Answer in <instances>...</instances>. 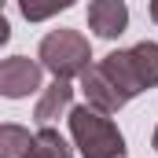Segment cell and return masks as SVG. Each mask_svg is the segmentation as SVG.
Returning <instances> with one entry per match:
<instances>
[{
    "label": "cell",
    "instance_id": "30bf717a",
    "mask_svg": "<svg viewBox=\"0 0 158 158\" xmlns=\"http://www.w3.org/2000/svg\"><path fill=\"white\" fill-rule=\"evenodd\" d=\"M37 158H74V147L63 140V132L59 129H52V125H40L37 132Z\"/></svg>",
    "mask_w": 158,
    "mask_h": 158
},
{
    "label": "cell",
    "instance_id": "3957f363",
    "mask_svg": "<svg viewBox=\"0 0 158 158\" xmlns=\"http://www.w3.org/2000/svg\"><path fill=\"white\" fill-rule=\"evenodd\" d=\"M40 63L26 59V55H11L0 63V96L4 99H26L40 88Z\"/></svg>",
    "mask_w": 158,
    "mask_h": 158
},
{
    "label": "cell",
    "instance_id": "277c9868",
    "mask_svg": "<svg viewBox=\"0 0 158 158\" xmlns=\"http://www.w3.org/2000/svg\"><path fill=\"white\" fill-rule=\"evenodd\" d=\"M81 92H85V103H92L96 110H107L114 114L129 103V96L118 88V81L103 70V63H92L85 74H81Z\"/></svg>",
    "mask_w": 158,
    "mask_h": 158
},
{
    "label": "cell",
    "instance_id": "ba28073f",
    "mask_svg": "<svg viewBox=\"0 0 158 158\" xmlns=\"http://www.w3.org/2000/svg\"><path fill=\"white\" fill-rule=\"evenodd\" d=\"M37 151V132L30 136V129L22 125H0V158H30Z\"/></svg>",
    "mask_w": 158,
    "mask_h": 158
},
{
    "label": "cell",
    "instance_id": "5bb4252c",
    "mask_svg": "<svg viewBox=\"0 0 158 158\" xmlns=\"http://www.w3.org/2000/svg\"><path fill=\"white\" fill-rule=\"evenodd\" d=\"M30 158H37V155H30Z\"/></svg>",
    "mask_w": 158,
    "mask_h": 158
},
{
    "label": "cell",
    "instance_id": "8992f818",
    "mask_svg": "<svg viewBox=\"0 0 158 158\" xmlns=\"http://www.w3.org/2000/svg\"><path fill=\"white\" fill-rule=\"evenodd\" d=\"M70 110H74V85L63 81V77H55L44 92H40L37 107H33V118H37L40 125H52L59 114H70Z\"/></svg>",
    "mask_w": 158,
    "mask_h": 158
},
{
    "label": "cell",
    "instance_id": "7a4b0ae2",
    "mask_svg": "<svg viewBox=\"0 0 158 158\" xmlns=\"http://www.w3.org/2000/svg\"><path fill=\"white\" fill-rule=\"evenodd\" d=\"M37 59L48 74L70 81V77H81L92 66V44H88V37L81 30H52L40 40Z\"/></svg>",
    "mask_w": 158,
    "mask_h": 158
},
{
    "label": "cell",
    "instance_id": "5b68a950",
    "mask_svg": "<svg viewBox=\"0 0 158 158\" xmlns=\"http://www.w3.org/2000/svg\"><path fill=\"white\" fill-rule=\"evenodd\" d=\"M88 30L103 40H114L129 30V4L125 0H92L88 4Z\"/></svg>",
    "mask_w": 158,
    "mask_h": 158
},
{
    "label": "cell",
    "instance_id": "52a82bcc",
    "mask_svg": "<svg viewBox=\"0 0 158 158\" xmlns=\"http://www.w3.org/2000/svg\"><path fill=\"white\" fill-rule=\"evenodd\" d=\"M129 63H132V74L140 81V88H155L158 85V40H140L129 48Z\"/></svg>",
    "mask_w": 158,
    "mask_h": 158
},
{
    "label": "cell",
    "instance_id": "6da1fadb",
    "mask_svg": "<svg viewBox=\"0 0 158 158\" xmlns=\"http://www.w3.org/2000/svg\"><path fill=\"white\" fill-rule=\"evenodd\" d=\"M66 118H70V136L77 143L81 158H125L129 155L125 136L118 132V125L110 121L107 110H96L92 103H85V107H74Z\"/></svg>",
    "mask_w": 158,
    "mask_h": 158
},
{
    "label": "cell",
    "instance_id": "4fadbf2b",
    "mask_svg": "<svg viewBox=\"0 0 158 158\" xmlns=\"http://www.w3.org/2000/svg\"><path fill=\"white\" fill-rule=\"evenodd\" d=\"M151 147H155V151H158V129H155V132H151Z\"/></svg>",
    "mask_w": 158,
    "mask_h": 158
},
{
    "label": "cell",
    "instance_id": "9c48e42d",
    "mask_svg": "<svg viewBox=\"0 0 158 158\" xmlns=\"http://www.w3.org/2000/svg\"><path fill=\"white\" fill-rule=\"evenodd\" d=\"M103 70L110 74V77L118 81V88L132 99V96H140L143 88H140V81H136V74H132V63H129V48L125 52H110V55H103Z\"/></svg>",
    "mask_w": 158,
    "mask_h": 158
},
{
    "label": "cell",
    "instance_id": "7c38bea8",
    "mask_svg": "<svg viewBox=\"0 0 158 158\" xmlns=\"http://www.w3.org/2000/svg\"><path fill=\"white\" fill-rule=\"evenodd\" d=\"M151 19H155V26H158V0H151Z\"/></svg>",
    "mask_w": 158,
    "mask_h": 158
},
{
    "label": "cell",
    "instance_id": "8fae6325",
    "mask_svg": "<svg viewBox=\"0 0 158 158\" xmlns=\"http://www.w3.org/2000/svg\"><path fill=\"white\" fill-rule=\"evenodd\" d=\"M74 4L77 0H19V11H22L26 22H48L52 15H59V11H66Z\"/></svg>",
    "mask_w": 158,
    "mask_h": 158
}]
</instances>
